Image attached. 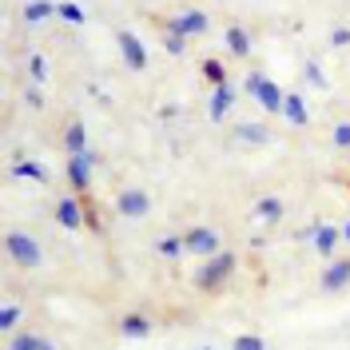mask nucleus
Segmentation results:
<instances>
[{
    "instance_id": "obj_22",
    "label": "nucleus",
    "mask_w": 350,
    "mask_h": 350,
    "mask_svg": "<svg viewBox=\"0 0 350 350\" xmlns=\"http://www.w3.org/2000/svg\"><path fill=\"white\" fill-rule=\"evenodd\" d=\"M334 139H338V144L347 148V144H350V128H338V131H334Z\"/></svg>"
},
{
    "instance_id": "obj_11",
    "label": "nucleus",
    "mask_w": 350,
    "mask_h": 350,
    "mask_svg": "<svg viewBox=\"0 0 350 350\" xmlns=\"http://www.w3.org/2000/svg\"><path fill=\"white\" fill-rule=\"evenodd\" d=\"M124 52H128V60H131L135 68L144 64V52H139V44L131 40V36H124Z\"/></svg>"
},
{
    "instance_id": "obj_18",
    "label": "nucleus",
    "mask_w": 350,
    "mask_h": 350,
    "mask_svg": "<svg viewBox=\"0 0 350 350\" xmlns=\"http://www.w3.org/2000/svg\"><path fill=\"white\" fill-rule=\"evenodd\" d=\"M235 350H262V342H259V338H239Z\"/></svg>"
},
{
    "instance_id": "obj_7",
    "label": "nucleus",
    "mask_w": 350,
    "mask_h": 350,
    "mask_svg": "<svg viewBox=\"0 0 350 350\" xmlns=\"http://www.w3.org/2000/svg\"><path fill=\"white\" fill-rule=\"evenodd\" d=\"M227 40H231V52H247V48H251V40H247V32H243V28H231V32H227Z\"/></svg>"
},
{
    "instance_id": "obj_1",
    "label": "nucleus",
    "mask_w": 350,
    "mask_h": 350,
    "mask_svg": "<svg viewBox=\"0 0 350 350\" xmlns=\"http://www.w3.org/2000/svg\"><path fill=\"white\" fill-rule=\"evenodd\" d=\"M231 267H235V259L223 251V255H215V259H211L207 267H203V271H199L196 283L203 286V291H215L219 283H227V279H231Z\"/></svg>"
},
{
    "instance_id": "obj_15",
    "label": "nucleus",
    "mask_w": 350,
    "mask_h": 350,
    "mask_svg": "<svg viewBox=\"0 0 350 350\" xmlns=\"http://www.w3.org/2000/svg\"><path fill=\"white\" fill-rule=\"evenodd\" d=\"M203 72H207L215 84H223V64H219V60H207V64H203Z\"/></svg>"
},
{
    "instance_id": "obj_10",
    "label": "nucleus",
    "mask_w": 350,
    "mask_h": 350,
    "mask_svg": "<svg viewBox=\"0 0 350 350\" xmlns=\"http://www.w3.org/2000/svg\"><path fill=\"white\" fill-rule=\"evenodd\" d=\"M175 28H179V32H199V28H203V16H199V12H187Z\"/></svg>"
},
{
    "instance_id": "obj_14",
    "label": "nucleus",
    "mask_w": 350,
    "mask_h": 350,
    "mask_svg": "<svg viewBox=\"0 0 350 350\" xmlns=\"http://www.w3.org/2000/svg\"><path fill=\"white\" fill-rule=\"evenodd\" d=\"M68 148H72L76 155H80V148H84V131H80V124H76V128L68 131Z\"/></svg>"
},
{
    "instance_id": "obj_16",
    "label": "nucleus",
    "mask_w": 350,
    "mask_h": 350,
    "mask_svg": "<svg viewBox=\"0 0 350 350\" xmlns=\"http://www.w3.org/2000/svg\"><path fill=\"white\" fill-rule=\"evenodd\" d=\"M124 330H131V334H144V330H148V323L131 314V319H124Z\"/></svg>"
},
{
    "instance_id": "obj_20",
    "label": "nucleus",
    "mask_w": 350,
    "mask_h": 350,
    "mask_svg": "<svg viewBox=\"0 0 350 350\" xmlns=\"http://www.w3.org/2000/svg\"><path fill=\"white\" fill-rule=\"evenodd\" d=\"M40 16H48V4H32L28 8V21H40Z\"/></svg>"
},
{
    "instance_id": "obj_6",
    "label": "nucleus",
    "mask_w": 350,
    "mask_h": 350,
    "mask_svg": "<svg viewBox=\"0 0 350 350\" xmlns=\"http://www.w3.org/2000/svg\"><path fill=\"white\" fill-rule=\"evenodd\" d=\"M347 279H350V262H334L327 275V286H342Z\"/></svg>"
},
{
    "instance_id": "obj_17",
    "label": "nucleus",
    "mask_w": 350,
    "mask_h": 350,
    "mask_svg": "<svg viewBox=\"0 0 350 350\" xmlns=\"http://www.w3.org/2000/svg\"><path fill=\"white\" fill-rule=\"evenodd\" d=\"M286 116H291V120H303V104H299V100H295V96H291V100H286Z\"/></svg>"
},
{
    "instance_id": "obj_21",
    "label": "nucleus",
    "mask_w": 350,
    "mask_h": 350,
    "mask_svg": "<svg viewBox=\"0 0 350 350\" xmlns=\"http://www.w3.org/2000/svg\"><path fill=\"white\" fill-rule=\"evenodd\" d=\"M262 215H279V203L275 199H262Z\"/></svg>"
},
{
    "instance_id": "obj_3",
    "label": "nucleus",
    "mask_w": 350,
    "mask_h": 350,
    "mask_svg": "<svg viewBox=\"0 0 350 350\" xmlns=\"http://www.w3.org/2000/svg\"><path fill=\"white\" fill-rule=\"evenodd\" d=\"M251 92H255V96H259V100H262V104H267L271 111L283 108V96H279V88H271L267 80H262V76H251Z\"/></svg>"
},
{
    "instance_id": "obj_12",
    "label": "nucleus",
    "mask_w": 350,
    "mask_h": 350,
    "mask_svg": "<svg viewBox=\"0 0 350 350\" xmlns=\"http://www.w3.org/2000/svg\"><path fill=\"white\" fill-rule=\"evenodd\" d=\"M12 350H44V342L36 338V334H24V338H16V347Z\"/></svg>"
},
{
    "instance_id": "obj_5",
    "label": "nucleus",
    "mask_w": 350,
    "mask_h": 350,
    "mask_svg": "<svg viewBox=\"0 0 350 350\" xmlns=\"http://www.w3.org/2000/svg\"><path fill=\"white\" fill-rule=\"evenodd\" d=\"M148 207V196L144 191H128V196H120V211H128V215H139Z\"/></svg>"
},
{
    "instance_id": "obj_2",
    "label": "nucleus",
    "mask_w": 350,
    "mask_h": 350,
    "mask_svg": "<svg viewBox=\"0 0 350 350\" xmlns=\"http://www.w3.org/2000/svg\"><path fill=\"white\" fill-rule=\"evenodd\" d=\"M183 247H187V251H203V255H211V251H219V239H215V231H203V227H199V231H191V235L183 239Z\"/></svg>"
},
{
    "instance_id": "obj_8",
    "label": "nucleus",
    "mask_w": 350,
    "mask_h": 350,
    "mask_svg": "<svg viewBox=\"0 0 350 350\" xmlns=\"http://www.w3.org/2000/svg\"><path fill=\"white\" fill-rule=\"evenodd\" d=\"M72 183H76V187L88 183V159L84 155H76V163H72Z\"/></svg>"
},
{
    "instance_id": "obj_19",
    "label": "nucleus",
    "mask_w": 350,
    "mask_h": 350,
    "mask_svg": "<svg viewBox=\"0 0 350 350\" xmlns=\"http://www.w3.org/2000/svg\"><path fill=\"white\" fill-rule=\"evenodd\" d=\"M319 247L330 251V247H334V231H319Z\"/></svg>"
},
{
    "instance_id": "obj_9",
    "label": "nucleus",
    "mask_w": 350,
    "mask_h": 350,
    "mask_svg": "<svg viewBox=\"0 0 350 350\" xmlns=\"http://www.w3.org/2000/svg\"><path fill=\"white\" fill-rule=\"evenodd\" d=\"M76 207H80V203H72V199L60 203V219H64L68 227H76V223H80V211H76Z\"/></svg>"
},
{
    "instance_id": "obj_4",
    "label": "nucleus",
    "mask_w": 350,
    "mask_h": 350,
    "mask_svg": "<svg viewBox=\"0 0 350 350\" xmlns=\"http://www.w3.org/2000/svg\"><path fill=\"white\" fill-rule=\"evenodd\" d=\"M8 247H12V255H16L21 262H28V267H32V262H40V251H36V243L24 239V235H12V239H8Z\"/></svg>"
},
{
    "instance_id": "obj_13",
    "label": "nucleus",
    "mask_w": 350,
    "mask_h": 350,
    "mask_svg": "<svg viewBox=\"0 0 350 350\" xmlns=\"http://www.w3.org/2000/svg\"><path fill=\"white\" fill-rule=\"evenodd\" d=\"M227 104H231V92H227V88H219V92H215V104H211V108H215V116H223V111H227Z\"/></svg>"
},
{
    "instance_id": "obj_23",
    "label": "nucleus",
    "mask_w": 350,
    "mask_h": 350,
    "mask_svg": "<svg viewBox=\"0 0 350 350\" xmlns=\"http://www.w3.org/2000/svg\"><path fill=\"white\" fill-rule=\"evenodd\" d=\"M347 239H350V223H347Z\"/></svg>"
}]
</instances>
